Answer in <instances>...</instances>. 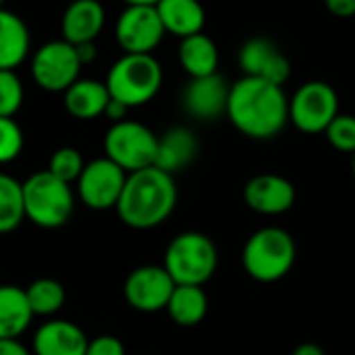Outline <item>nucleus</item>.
<instances>
[{
    "label": "nucleus",
    "mask_w": 355,
    "mask_h": 355,
    "mask_svg": "<svg viewBox=\"0 0 355 355\" xmlns=\"http://www.w3.org/2000/svg\"><path fill=\"white\" fill-rule=\"evenodd\" d=\"M226 115L241 134L255 140H268L286 125L288 98L282 86L245 76L230 86Z\"/></svg>",
    "instance_id": "1"
},
{
    "label": "nucleus",
    "mask_w": 355,
    "mask_h": 355,
    "mask_svg": "<svg viewBox=\"0 0 355 355\" xmlns=\"http://www.w3.org/2000/svg\"><path fill=\"white\" fill-rule=\"evenodd\" d=\"M178 203V189L173 175L159 169L146 167L128 173V180L117 203L119 220L136 230H148L163 224Z\"/></svg>",
    "instance_id": "2"
},
{
    "label": "nucleus",
    "mask_w": 355,
    "mask_h": 355,
    "mask_svg": "<svg viewBox=\"0 0 355 355\" xmlns=\"http://www.w3.org/2000/svg\"><path fill=\"white\" fill-rule=\"evenodd\" d=\"M295 257L293 236L282 228L268 226L253 232L245 243L243 268L257 282H276L293 270Z\"/></svg>",
    "instance_id": "3"
},
{
    "label": "nucleus",
    "mask_w": 355,
    "mask_h": 355,
    "mask_svg": "<svg viewBox=\"0 0 355 355\" xmlns=\"http://www.w3.org/2000/svg\"><path fill=\"white\" fill-rule=\"evenodd\" d=\"M26 218L46 230L61 228L73 214V191L71 184L59 180L49 169L32 173L24 182Z\"/></svg>",
    "instance_id": "4"
},
{
    "label": "nucleus",
    "mask_w": 355,
    "mask_h": 355,
    "mask_svg": "<svg viewBox=\"0 0 355 355\" xmlns=\"http://www.w3.org/2000/svg\"><path fill=\"white\" fill-rule=\"evenodd\" d=\"M163 268L178 286H203L218 270V249L203 232H182L167 245Z\"/></svg>",
    "instance_id": "5"
},
{
    "label": "nucleus",
    "mask_w": 355,
    "mask_h": 355,
    "mask_svg": "<svg viewBox=\"0 0 355 355\" xmlns=\"http://www.w3.org/2000/svg\"><path fill=\"white\" fill-rule=\"evenodd\" d=\"M105 84L111 98L132 109L157 96L163 84V69L153 55H123L109 69Z\"/></svg>",
    "instance_id": "6"
},
{
    "label": "nucleus",
    "mask_w": 355,
    "mask_h": 355,
    "mask_svg": "<svg viewBox=\"0 0 355 355\" xmlns=\"http://www.w3.org/2000/svg\"><path fill=\"white\" fill-rule=\"evenodd\" d=\"M159 136L144 123L123 119L113 123L105 136V157L117 163L123 171L134 173L155 165Z\"/></svg>",
    "instance_id": "7"
},
{
    "label": "nucleus",
    "mask_w": 355,
    "mask_h": 355,
    "mask_svg": "<svg viewBox=\"0 0 355 355\" xmlns=\"http://www.w3.org/2000/svg\"><path fill=\"white\" fill-rule=\"evenodd\" d=\"M338 115V96L326 82H307L288 98V121L305 134L326 132Z\"/></svg>",
    "instance_id": "8"
},
{
    "label": "nucleus",
    "mask_w": 355,
    "mask_h": 355,
    "mask_svg": "<svg viewBox=\"0 0 355 355\" xmlns=\"http://www.w3.org/2000/svg\"><path fill=\"white\" fill-rule=\"evenodd\" d=\"M82 61L73 44L53 40L38 49L32 59L34 82L49 92H65L80 80Z\"/></svg>",
    "instance_id": "9"
},
{
    "label": "nucleus",
    "mask_w": 355,
    "mask_h": 355,
    "mask_svg": "<svg viewBox=\"0 0 355 355\" xmlns=\"http://www.w3.org/2000/svg\"><path fill=\"white\" fill-rule=\"evenodd\" d=\"M128 180V171H123L117 163L109 157L94 159L86 163L80 180H78V195L80 201L96 211L117 207L123 187Z\"/></svg>",
    "instance_id": "10"
},
{
    "label": "nucleus",
    "mask_w": 355,
    "mask_h": 355,
    "mask_svg": "<svg viewBox=\"0 0 355 355\" xmlns=\"http://www.w3.org/2000/svg\"><path fill=\"white\" fill-rule=\"evenodd\" d=\"M165 34L157 7H125L115 24V38L125 55H150Z\"/></svg>",
    "instance_id": "11"
},
{
    "label": "nucleus",
    "mask_w": 355,
    "mask_h": 355,
    "mask_svg": "<svg viewBox=\"0 0 355 355\" xmlns=\"http://www.w3.org/2000/svg\"><path fill=\"white\" fill-rule=\"evenodd\" d=\"M175 286L178 284L163 266H140L125 278L123 295L134 309L150 313L167 309Z\"/></svg>",
    "instance_id": "12"
},
{
    "label": "nucleus",
    "mask_w": 355,
    "mask_h": 355,
    "mask_svg": "<svg viewBox=\"0 0 355 355\" xmlns=\"http://www.w3.org/2000/svg\"><path fill=\"white\" fill-rule=\"evenodd\" d=\"M239 65L247 78H259L276 86H284L291 76L288 59L266 38H251L241 46Z\"/></svg>",
    "instance_id": "13"
},
{
    "label": "nucleus",
    "mask_w": 355,
    "mask_h": 355,
    "mask_svg": "<svg viewBox=\"0 0 355 355\" xmlns=\"http://www.w3.org/2000/svg\"><path fill=\"white\" fill-rule=\"evenodd\" d=\"M245 203L261 216H280L295 205L297 193L291 180L278 173H259L245 187Z\"/></svg>",
    "instance_id": "14"
},
{
    "label": "nucleus",
    "mask_w": 355,
    "mask_h": 355,
    "mask_svg": "<svg viewBox=\"0 0 355 355\" xmlns=\"http://www.w3.org/2000/svg\"><path fill=\"white\" fill-rule=\"evenodd\" d=\"M228 98H230V86L218 73L191 80V84L184 88L182 94V103L189 115L205 121L224 115L228 111Z\"/></svg>",
    "instance_id": "15"
},
{
    "label": "nucleus",
    "mask_w": 355,
    "mask_h": 355,
    "mask_svg": "<svg viewBox=\"0 0 355 355\" xmlns=\"http://www.w3.org/2000/svg\"><path fill=\"white\" fill-rule=\"evenodd\" d=\"M86 332L69 320H49L34 334V355H86Z\"/></svg>",
    "instance_id": "16"
},
{
    "label": "nucleus",
    "mask_w": 355,
    "mask_h": 355,
    "mask_svg": "<svg viewBox=\"0 0 355 355\" xmlns=\"http://www.w3.org/2000/svg\"><path fill=\"white\" fill-rule=\"evenodd\" d=\"M105 28V9L98 0H73L65 9L61 30L63 40L80 46L86 42H94V38Z\"/></svg>",
    "instance_id": "17"
},
{
    "label": "nucleus",
    "mask_w": 355,
    "mask_h": 355,
    "mask_svg": "<svg viewBox=\"0 0 355 355\" xmlns=\"http://www.w3.org/2000/svg\"><path fill=\"white\" fill-rule=\"evenodd\" d=\"M157 13L167 34L191 38L205 28V9L199 0H159Z\"/></svg>",
    "instance_id": "18"
},
{
    "label": "nucleus",
    "mask_w": 355,
    "mask_h": 355,
    "mask_svg": "<svg viewBox=\"0 0 355 355\" xmlns=\"http://www.w3.org/2000/svg\"><path fill=\"white\" fill-rule=\"evenodd\" d=\"M197 150H199V140L189 128H180V125L171 128L163 136H159L155 167L173 175L175 171H180L193 163Z\"/></svg>",
    "instance_id": "19"
},
{
    "label": "nucleus",
    "mask_w": 355,
    "mask_h": 355,
    "mask_svg": "<svg viewBox=\"0 0 355 355\" xmlns=\"http://www.w3.org/2000/svg\"><path fill=\"white\" fill-rule=\"evenodd\" d=\"M30 53V30L21 17L0 9V71H13Z\"/></svg>",
    "instance_id": "20"
},
{
    "label": "nucleus",
    "mask_w": 355,
    "mask_h": 355,
    "mask_svg": "<svg viewBox=\"0 0 355 355\" xmlns=\"http://www.w3.org/2000/svg\"><path fill=\"white\" fill-rule=\"evenodd\" d=\"M34 320L28 293L15 284H0V338H19Z\"/></svg>",
    "instance_id": "21"
},
{
    "label": "nucleus",
    "mask_w": 355,
    "mask_h": 355,
    "mask_svg": "<svg viewBox=\"0 0 355 355\" xmlns=\"http://www.w3.org/2000/svg\"><path fill=\"white\" fill-rule=\"evenodd\" d=\"M65 94V109L76 119H94L105 115L111 101L109 88L96 80H78Z\"/></svg>",
    "instance_id": "22"
},
{
    "label": "nucleus",
    "mask_w": 355,
    "mask_h": 355,
    "mask_svg": "<svg viewBox=\"0 0 355 355\" xmlns=\"http://www.w3.org/2000/svg\"><path fill=\"white\" fill-rule=\"evenodd\" d=\"M178 61H180L182 69L191 76V80L207 78V76L218 73L220 51H218L216 42L201 32V34H195L180 42V49H178Z\"/></svg>",
    "instance_id": "23"
},
{
    "label": "nucleus",
    "mask_w": 355,
    "mask_h": 355,
    "mask_svg": "<svg viewBox=\"0 0 355 355\" xmlns=\"http://www.w3.org/2000/svg\"><path fill=\"white\" fill-rule=\"evenodd\" d=\"M207 293L203 286H175L173 295L167 303L169 318L180 326H197L207 315Z\"/></svg>",
    "instance_id": "24"
},
{
    "label": "nucleus",
    "mask_w": 355,
    "mask_h": 355,
    "mask_svg": "<svg viewBox=\"0 0 355 355\" xmlns=\"http://www.w3.org/2000/svg\"><path fill=\"white\" fill-rule=\"evenodd\" d=\"M24 220H28L24 182H17L9 173H0V234L17 230Z\"/></svg>",
    "instance_id": "25"
},
{
    "label": "nucleus",
    "mask_w": 355,
    "mask_h": 355,
    "mask_svg": "<svg viewBox=\"0 0 355 355\" xmlns=\"http://www.w3.org/2000/svg\"><path fill=\"white\" fill-rule=\"evenodd\" d=\"M26 293L34 315H53L65 305V288L59 280L53 278L34 280Z\"/></svg>",
    "instance_id": "26"
},
{
    "label": "nucleus",
    "mask_w": 355,
    "mask_h": 355,
    "mask_svg": "<svg viewBox=\"0 0 355 355\" xmlns=\"http://www.w3.org/2000/svg\"><path fill=\"white\" fill-rule=\"evenodd\" d=\"M86 163L80 155L78 148L73 146H61L53 153L51 161H49V171L53 175H57L59 180L71 184V182H78L80 175L84 171Z\"/></svg>",
    "instance_id": "27"
},
{
    "label": "nucleus",
    "mask_w": 355,
    "mask_h": 355,
    "mask_svg": "<svg viewBox=\"0 0 355 355\" xmlns=\"http://www.w3.org/2000/svg\"><path fill=\"white\" fill-rule=\"evenodd\" d=\"M24 103V86L15 71H0V117H13Z\"/></svg>",
    "instance_id": "28"
},
{
    "label": "nucleus",
    "mask_w": 355,
    "mask_h": 355,
    "mask_svg": "<svg viewBox=\"0 0 355 355\" xmlns=\"http://www.w3.org/2000/svg\"><path fill=\"white\" fill-rule=\"evenodd\" d=\"M24 150V132L13 117H0V163H11Z\"/></svg>",
    "instance_id": "29"
},
{
    "label": "nucleus",
    "mask_w": 355,
    "mask_h": 355,
    "mask_svg": "<svg viewBox=\"0 0 355 355\" xmlns=\"http://www.w3.org/2000/svg\"><path fill=\"white\" fill-rule=\"evenodd\" d=\"M324 134L330 146H334L336 150L351 153V155L355 153V117L353 115L338 113Z\"/></svg>",
    "instance_id": "30"
},
{
    "label": "nucleus",
    "mask_w": 355,
    "mask_h": 355,
    "mask_svg": "<svg viewBox=\"0 0 355 355\" xmlns=\"http://www.w3.org/2000/svg\"><path fill=\"white\" fill-rule=\"evenodd\" d=\"M86 355H125V347L117 336L103 334L88 343Z\"/></svg>",
    "instance_id": "31"
},
{
    "label": "nucleus",
    "mask_w": 355,
    "mask_h": 355,
    "mask_svg": "<svg viewBox=\"0 0 355 355\" xmlns=\"http://www.w3.org/2000/svg\"><path fill=\"white\" fill-rule=\"evenodd\" d=\"M326 11L334 17H355V0H324Z\"/></svg>",
    "instance_id": "32"
},
{
    "label": "nucleus",
    "mask_w": 355,
    "mask_h": 355,
    "mask_svg": "<svg viewBox=\"0 0 355 355\" xmlns=\"http://www.w3.org/2000/svg\"><path fill=\"white\" fill-rule=\"evenodd\" d=\"M19 338H0V355H32Z\"/></svg>",
    "instance_id": "33"
},
{
    "label": "nucleus",
    "mask_w": 355,
    "mask_h": 355,
    "mask_svg": "<svg viewBox=\"0 0 355 355\" xmlns=\"http://www.w3.org/2000/svg\"><path fill=\"white\" fill-rule=\"evenodd\" d=\"M105 115H107L113 123H119V121H123V119H125V115H128V107H125L123 103H119V101L111 98V101H109V105H107Z\"/></svg>",
    "instance_id": "34"
},
{
    "label": "nucleus",
    "mask_w": 355,
    "mask_h": 355,
    "mask_svg": "<svg viewBox=\"0 0 355 355\" xmlns=\"http://www.w3.org/2000/svg\"><path fill=\"white\" fill-rule=\"evenodd\" d=\"M76 51H78V57H80L82 65H88V63H92L96 59V46H94V42L80 44V46H76Z\"/></svg>",
    "instance_id": "35"
},
{
    "label": "nucleus",
    "mask_w": 355,
    "mask_h": 355,
    "mask_svg": "<svg viewBox=\"0 0 355 355\" xmlns=\"http://www.w3.org/2000/svg\"><path fill=\"white\" fill-rule=\"evenodd\" d=\"M293 355H326V353H324V349H322L320 345H315V343H303V345H299V347L293 351Z\"/></svg>",
    "instance_id": "36"
},
{
    "label": "nucleus",
    "mask_w": 355,
    "mask_h": 355,
    "mask_svg": "<svg viewBox=\"0 0 355 355\" xmlns=\"http://www.w3.org/2000/svg\"><path fill=\"white\" fill-rule=\"evenodd\" d=\"M128 7H157L159 0H123Z\"/></svg>",
    "instance_id": "37"
},
{
    "label": "nucleus",
    "mask_w": 355,
    "mask_h": 355,
    "mask_svg": "<svg viewBox=\"0 0 355 355\" xmlns=\"http://www.w3.org/2000/svg\"><path fill=\"white\" fill-rule=\"evenodd\" d=\"M353 175H355V153H353Z\"/></svg>",
    "instance_id": "38"
},
{
    "label": "nucleus",
    "mask_w": 355,
    "mask_h": 355,
    "mask_svg": "<svg viewBox=\"0 0 355 355\" xmlns=\"http://www.w3.org/2000/svg\"><path fill=\"white\" fill-rule=\"evenodd\" d=\"M3 3H5V0H0V9H3Z\"/></svg>",
    "instance_id": "39"
}]
</instances>
